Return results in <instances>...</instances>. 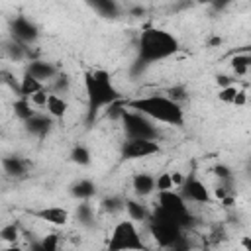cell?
Wrapping results in <instances>:
<instances>
[{"mask_svg": "<svg viewBox=\"0 0 251 251\" xmlns=\"http://www.w3.org/2000/svg\"><path fill=\"white\" fill-rule=\"evenodd\" d=\"M180 49L178 39L161 27H147L139 33L137 39V53L131 63V75L139 76L143 75L151 65L167 61L169 57L176 55Z\"/></svg>", "mask_w": 251, "mask_h": 251, "instance_id": "6da1fadb", "label": "cell"}, {"mask_svg": "<svg viewBox=\"0 0 251 251\" xmlns=\"http://www.w3.org/2000/svg\"><path fill=\"white\" fill-rule=\"evenodd\" d=\"M84 92H86V127L94 126L102 110L122 100L120 90L114 86L110 73L102 69L84 73Z\"/></svg>", "mask_w": 251, "mask_h": 251, "instance_id": "7a4b0ae2", "label": "cell"}, {"mask_svg": "<svg viewBox=\"0 0 251 251\" xmlns=\"http://www.w3.org/2000/svg\"><path fill=\"white\" fill-rule=\"evenodd\" d=\"M124 104L131 110H137L151 118L153 122L167 124L173 127H182L184 126V110L182 104L173 100L171 96L165 94H149V96H139L131 100H124Z\"/></svg>", "mask_w": 251, "mask_h": 251, "instance_id": "3957f363", "label": "cell"}, {"mask_svg": "<svg viewBox=\"0 0 251 251\" xmlns=\"http://www.w3.org/2000/svg\"><path fill=\"white\" fill-rule=\"evenodd\" d=\"M149 231L153 235V239L161 245V247H167V249H176V251H182L186 247H190L188 243V237L184 235L186 229L180 227L175 220H171L159 206L151 212L149 220Z\"/></svg>", "mask_w": 251, "mask_h": 251, "instance_id": "277c9868", "label": "cell"}, {"mask_svg": "<svg viewBox=\"0 0 251 251\" xmlns=\"http://www.w3.org/2000/svg\"><path fill=\"white\" fill-rule=\"evenodd\" d=\"M171 220H175L180 227H184L186 231L192 229L196 226V218L190 214L186 200L182 198L180 192L176 190H163L159 192V204H157Z\"/></svg>", "mask_w": 251, "mask_h": 251, "instance_id": "5b68a950", "label": "cell"}, {"mask_svg": "<svg viewBox=\"0 0 251 251\" xmlns=\"http://www.w3.org/2000/svg\"><path fill=\"white\" fill-rule=\"evenodd\" d=\"M120 122H122L126 137H129V139H157L159 141V129H157L155 122L151 118H147L145 114L126 106Z\"/></svg>", "mask_w": 251, "mask_h": 251, "instance_id": "8992f818", "label": "cell"}, {"mask_svg": "<svg viewBox=\"0 0 251 251\" xmlns=\"http://www.w3.org/2000/svg\"><path fill=\"white\" fill-rule=\"evenodd\" d=\"M108 249L110 251H126V249H145V243L137 231L135 220L127 218L122 220L114 226L110 241H108Z\"/></svg>", "mask_w": 251, "mask_h": 251, "instance_id": "52a82bcc", "label": "cell"}, {"mask_svg": "<svg viewBox=\"0 0 251 251\" xmlns=\"http://www.w3.org/2000/svg\"><path fill=\"white\" fill-rule=\"evenodd\" d=\"M161 153V145L157 139H129L126 137V141L120 147V155L124 161H135V159H147L151 155Z\"/></svg>", "mask_w": 251, "mask_h": 251, "instance_id": "ba28073f", "label": "cell"}, {"mask_svg": "<svg viewBox=\"0 0 251 251\" xmlns=\"http://www.w3.org/2000/svg\"><path fill=\"white\" fill-rule=\"evenodd\" d=\"M178 188H180L178 192L182 194V198L186 202H196V204H210L212 202V194H210L208 186L194 175L186 176Z\"/></svg>", "mask_w": 251, "mask_h": 251, "instance_id": "9c48e42d", "label": "cell"}, {"mask_svg": "<svg viewBox=\"0 0 251 251\" xmlns=\"http://www.w3.org/2000/svg\"><path fill=\"white\" fill-rule=\"evenodd\" d=\"M10 33L14 39H18L25 45H33L39 39V27L25 16H16L10 22Z\"/></svg>", "mask_w": 251, "mask_h": 251, "instance_id": "30bf717a", "label": "cell"}, {"mask_svg": "<svg viewBox=\"0 0 251 251\" xmlns=\"http://www.w3.org/2000/svg\"><path fill=\"white\" fill-rule=\"evenodd\" d=\"M53 120L55 118L51 114H39V112H35L29 120L24 122V129L29 135L37 137V139H45L51 133V129H53Z\"/></svg>", "mask_w": 251, "mask_h": 251, "instance_id": "8fae6325", "label": "cell"}, {"mask_svg": "<svg viewBox=\"0 0 251 251\" xmlns=\"http://www.w3.org/2000/svg\"><path fill=\"white\" fill-rule=\"evenodd\" d=\"M29 214L37 220H43V222L51 224V226H65L71 218L69 210L63 208V206H45V208H39V210H31Z\"/></svg>", "mask_w": 251, "mask_h": 251, "instance_id": "7c38bea8", "label": "cell"}, {"mask_svg": "<svg viewBox=\"0 0 251 251\" xmlns=\"http://www.w3.org/2000/svg\"><path fill=\"white\" fill-rule=\"evenodd\" d=\"M25 73H29L31 76H35V78H39L41 82H45V80H53V78L57 76L59 69H57L53 63H49V61H43V59H29V63H27V67H25Z\"/></svg>", "mask_w": 251, "mask_h": 251, "instance_id": "4fadbf2b", "label": "cell"}, {"mask_svg": "<svg viewBox=\"0 0 251 251\" xmlns=\"http://www.w3.org/2000/svg\"><path fill=\"white\" fill-rule=\"evenodd\" d=\"M2 169H4V173H6L8 176H12V178H22V176H25L27 171L31 169V163H29L25 157H22V155H8V157L2 159Z\"/></svg>", "mask_w": 251, "mask_h": 251, "instance_id": "5bb4252c", "label": "cell"}, {"mask_svg": "<svg viewBox=\"0 0 251 251\" xmlns=\"http://www.w3.org/2000/svg\"><path fill=\"white\" fill-rule=\"evenodd\" d=\"M155 180H157V176H153V175H149V173H137V175H133V178H131V188H133L135 196H137V198H145V196L153 194V192L157 190Z\"/></svg>", "mask_w": 251, "mask_h": 251, "instance_id": "9a60e30c", "label": "cell"}, {"mask_svg": "<svg viewBox=\"0 0 251 251\" xmlns=\"http://www.w3.org/2000/svg\"><path fill=\"white\" fill-rule=\"evenodd\" d=\"M86 4L100 18H106V20H116L122 14V8H120L118 0H86Z\"/></svg>", "mask_w": 251, "mask_h": 251, "instance_id": "2e32d148", "label": "cell"}, {"mask_svg": "<svg viewBox=\"0 0 251 251\" xmlns=\"http://www.w3.org/2000/svg\"><path fill=\"white\" fill-rule=\"evenodd\" d=\"M96 182L94 180H90V178H78V180H75L73 184H71V188H69V192H71V196L75 198V200H90L92 196H96Z\"/></svg>", "mask_w": 251, "mask_h": 251, "instance_id": "e0dca14e", "label": "cell"}, {"mask_svg": "<svg viewBox=\"0 0 251 251\" xmlns=\"http://www.w3.org/2000/svg\"><path fill=\"white\" fill-rule=\"evenodd\" d=\"M27 47H29V45H25V43H22V41L10 37V39L4 43V55H6L10 61H14V63H20V61H24V59H33L31 53L27 51Z\"/></svg>", "mask_w": 251, "mask_h": 251, "instance_id": "ac0fdd59", "label": "cell"}, {"mask_svg": "<svg viewBox=\"0 0 251 251\" xmlns=\"http://www.w3.org/2000/svg\"><path fill=\"white\" fill-rule=\"evenodd\" d=\"M126 212H127V218L135 222H147L151 216V210L141 200H135V198H126Z\"/></svg>", "mask_w": 251, "mask_h": 251, "instance_id": "d6986e66", "label": "cell"}, {"mask_svg": "<svg viewBox=\"0 0 251 251\" xmlns=\"http://www.w3.org/2000/svg\"><path fill=\"white\" fill-rule=\"evenodd\" d=\"M218 98H220L222 102H226V104H235V106H245V102H247V94H245L243 90L235 88L233 84L220 88Z\"/></svg>", "mask_w": 251, "mask_h": 251, "instance_id": "ffe728a7", "label": "cell"}, {"mask_svg": "<svg viewBox=\"0 0 251 251\" xmlns=\"http://www.w3.org/2000/svg\"><path fill=\"white\" fill-rule=\"evenodd\" d=\"M45 108H47V114H51L53 118L59 120V118H63V116L67 114V110H69V102H67L61 94L49 92V98H47Z\"/></svg>", "mask_w": 251, "mask_h": 251, "instance_id": "44dd1931", "label": "cell"}, {"mask_svg": "<svg viewBox=\"0 0 251 251\" xmlns=\"http://www.w3.org/2000/svg\"><path fill=\"white\" fill-rule=\"evenodd\" d=\"M39 90H43V82H41L39 78L31 76L29 73H24V76H22V80H20V96L31 98V96H33L35 92H39Z\"/></svg>", "mask_w": 251, "mask_h": 251, "instance_id": "7402d4cb", "label": "cell"}, {"mask_svg": "<svg viewBox=\"0 0 251 251\" xmlns=\"http://www.w3.org/2000/svg\"><path fill=\"white\" fill-rule=\"evenodd\" d=\"M75 218H76V222H78L80 226H84V227H92V226H94V210H92V206L88 204V200H80V204H78L76 210H75Z\"/></svg>", "mask_w": 251, "mask_h": 251, "instance_id": "603a6c76", "label": "cell"}, {"mask_svg": "<svg viewBox=\"0 0 251 251\" xmlns=\"http://www.w3.org/2000/svg\"><path fill=\"white\" fill-rule=\"evenodd\" d=\"M69 159H71V163H75L78 167H88L92 163V153L86 145H75L69 153Z\"/></svg>", "mask_w": 251, "mask_h": 251, "instance_id": "cb8c5ba5", "label": "cell"}, {"mask_svg": "<svg viewBox=\"0 0 251 251\" xmlns=\"http://www.w3.org/2000/svg\"><path fill=\"white\" fill-rule=\"evenodd\" d=\"M14 114H16V118H20L22 122L29 120V118L35 114V110H33V102H31L29 98L18 96V100L14 102Z\"/></svg>", "mask_w": 251, "mask_h": 251, "instance_id": "d4e9b609", "label": "cell"}, {"mask_svg": "<svg viewBox=\"0 0 251 251\" xmlns=\"http://www.w3.org/2000/svg\"><path fill=\"white\" fill-rule=\"evenodd\" d=\"M100 204H102V210L108 212V214H118V212L126 210V198H122V196H118V194L106 196Z\"/></svg>", "mask_w": 251, "mask_h": 251, "instance_id": "484cf974", "label": "cell"}, {"mask_svg": "<svg viewBox=\"0 0 251 251\" xmlns=\"http://www.w3.org/2000/svg\"><path fill=\"white\" fill-rule=\"evenodd\" d=\"M231 67L237 75H245L251 69V53L249 51H239L233 59H231Z\"/></svg>", "mask_w": 251, "mask_h": 251, "instance_id": "4316f807", "label": "cell"}, {"mask_svg": "<svg viewBox=\"0 0 251 251\" xmlns=\"http://www.w3.org/2000/svg\"><path fill=\"white\" fill-rule=\"evenodd\" d=\"M71 90V76L67 73H57V76L51 80V92L55 94H67Z\"/></svg>", "mask_w": 251, "mask_h": 251, "instance_id": "83f0119b", "label": "cell"}, {"mask_svg": "<svg viewBox=\"0 0 251 251\" xmlns=\"http://www.w3.org/2000/svg\"><path fill=\"white\" fill-rule=\"evenodd\" d=\"M31 247H33V249H39V251H55V249L59 247V235H57V233H49V235H45L41 241L33 243Z\"/></svg>", "mask_w": 251, "mask_h": 251, "instance_id": "f1b7e54d", "label": "cell"}, {"mask_svg": "<svg viewBox=\"0 0 251 251\" xmlns=\"http://www.w3.org/2000/svg\"><path fill=\"white\" fill-rule=\"evenodd\" d=\"M155 186H157V192H163V190H173L175 188V180H173V173H161L155 180Z\"/></svg>", "mask_w": 251, "mask_h": 251, "instance_id": "f546056e", "label": "cell"}, {"mask_svg": "<svg viewBox=\"0 0 251 251\" xmlns=\"http://www.w3.org/2000/svg\"><path fill=\"white\" fill-rule=\"evenodd\" d=\"M18 226L16 224H8V226H4L2 229H0V239L2 241H6V243H12V241H16L18 239Z\"/></svg>", "mask_w": 251, "mask_h": 251, "instance_id": "4dcf8cb0", "label": "cell"}, {"mask_svg": "<svg viewBox=\"0 0 251 251\" xmlns=\"http://www.w3.org/2000/svg\"><path fill=\"white\" fill-rule=\"evenodd\" d=\"M167 96H171V98L176 100V102H182V100L188 96V90H186L184 84H176V86H171V88L167 90Z\"/></svg>", "mask_w": 251, "mask_h": 251, "instance_id": "1f68e13d", "label": "cell"}, {"mask_svg": "<svg viewBox=\"0 0 251 251\" xmlns=\"http://www.w3.org/2000/svg\"><path fill=\"white\" fill-rule=\"evenodd\" d=\"M212 173H214L218 178H233V171H231V167L226 165V163H218V165H214Z\"/></svg>", "mask_w": 251, "mask_h": 251, "instance_id": "d6a6232c", "label": "cell"}, {"mask_svg": "<svg viewBox=\"0 0 251 251\" xmlns=\"http://www.w3.org/2000/svg\"><path fill=\"white\" fill-rule=\"evenodd\" d=\"M2 82H4L6 86H10V88L20 96V82H16V78H14V75H12V73L2 71Z\"/></svg>", "mask_w": 251, "mask_h": 251, "instance_id": "836d02e7", "label": "cell"}, {"mask_svg": "<svg viewBox=\"0 0 251 251\" xmlns=\"http://www.w3.org/2000/svg\"><path fill=\"white\" fill-rule=\"evenodd\" d=\"M47 98H49V92H47V90L43 88V90L35 92V94H33V96L29 98V100H31V102H33L35 106H45V104H47Z\"/></svg>", "mask_w": 251, "mask_h": 251, "instance_id": "e575fe53", "label": "cell"}, {"mask_svg": "<svg viewBox=\"0 0 251 251\" xmlns=\"http://www.w3.org/2000/svg\"><path fill=\"white\" fill-rule=\"evenodd\" d=\"M229 4H231V0H210V6H212L216 12H224Z\"/></svg>", "mask_w": 251, "mask_h": 251, "instance_id": "d590c367", "label": "cell"}, {"mask_svg": "<svg viewBox=\"0 0 251 251\" xmlns=\"http://www.w3.org/2000/svg\"><path fill=\"white\" fill-rule=\"evenodd\" d=\"M216 82L220 84V88H224V86H229V84H231V80H229V76H227V75H218V76H216Z\"/></svg>", "mask_w": 251, "mask_h": 251, "instance_id": "8d00e7d4", "label": "cell"}, {"mask_svg": "<svg viewBox=\"0 0 251 251\" xmlns=\"http://www.w3.org/2000/svg\"><path fill=\"white\" fill-rule=\"evenodd\" d=\"M129 14H131L133 18H139V16H143V14H145V8L135 6V8H131V10H129Z\"/></svg>", "mask_w": 251, "mask_h": 251, "instance_id": "74e56055", "label": "cell"}, {"mask_svg": "<svg viewBox=\"0 0 251 251\" xmlns=\"http://www.w3.org/2000/svg\"><path fill=\"white\" fill-rule=\"evenodd\" d=\"M241 247H245L247 251H251V235H245V237L241 239Z\"/></svg>", "mask_w": 251, "mask_h": 251, "instance_id": "f35d334b", "label": "cell"}, {"mask_svg": "<svg viewBox=\"0 0 251 251\" xmlns=\"http://www.w3.org/2000/svg\"><path fill=\"white\" fill-rule=\"evenodd\" d=\"M245 173H247V175L251 176V157H249V159L245 161Z\"/></svg>", "mask_w": 251, "mask_h": 251, "instance_id": "ab89813d", "label": "cell"}, {"mask_svg": "<svg viewBox=\"0 0 251 251\" xmlns=\"http://www.w3.org/2000/svg\"><path fill=\"white\" fill-rule=\"evenodd\" d=\"M241 51H249V53H251V45H247V47H243Z\"/></svg>", "mask_w": 251, "mask_h": 251, "instance_id": "60d3db41", "label": "cell"}]
</instances>
